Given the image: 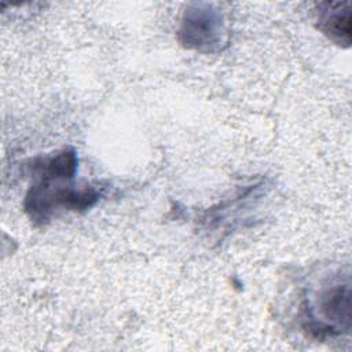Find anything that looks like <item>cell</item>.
I'll use <instances>...</instances> for the list:
<instances>
[{
  "label": "cell",
  "mask_w": 352,
  "mask_h": 352,
  "mask_svg": "<svg viewBox=\"0 0 352 352\" xmlns=\"http://www.w3.org/2000/svg\"><path fill=\"white\" fill-rule=\"evenodd\" d=\"M219 15L205 4L195 6L184 14L180 34L188 45L201 48L212 45L219 40Z\"/></svg>",
  "instance_id": "cell-1"
},
{
  "label": "cell",
  "mask_w": 352,
  "mask_h": 352,
  "mask_svg": "<svg viewBox=\"0 0 352 352\" xmlns=\"http://www.w3.org/2000/svg\"><path fill=\"white\" fill-rule=\"evenodd\" d=\"M319 29L334 43L349 45L351 41V10L349 3L320 4Z\"/></svg>",
  "instance_id": "cell-2"
}]
</instances>
